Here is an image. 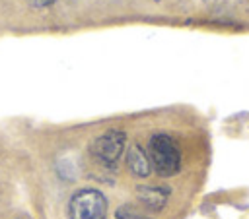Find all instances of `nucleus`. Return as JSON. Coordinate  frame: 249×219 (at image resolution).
Segmentation results:
<instances>
[{
	"label": "nucleus",
	"mask_w": 249,
	"mask_h": 219,
	"mask_svg": "<svg viewBox=\"0 0 249 219\" xmlns=\"http://www.w3.org/2000/svg\"><path fill=\"white\" fill-rule=\"evenodd\" d=\"M124 145H126V134L123 130H107L97 138H93V141L89 143V153L103 167L115 169L121 155L124 153Z\"/></svg>",
	"instance_id": "obj_3"
},
{
	"label": "nucleus",
	"mask_w": 249,
	"mask_h": 219,
	"mask_svg": "<svg viewBox=\"0 0 249 219\" xmlns=\"http://www.w3.org/2000/svg\"><path fill=\"white\" fill-rule=\"evenodd\" d=\"M171 190L160 184H140L136 188V200L148 211H161L169 200Z\"/></svg>",
	"instance_id": "obj_4"
},
{
	"label": "nucleus",
	"mask_w": 249,
	"mask_h": 219,
	"mask_svg": "<svg viewBox=\"0 0 249 219\" xmlns=\"http://www.w3.org/2000/svg\"><path fill=\"white\" fill-rule=\"evenodd\" d=\"M115 219H148L146 211L134 203H123L115 209Z\"/></svg>",
	"instance_id": "obj_6"
},
{
	"label": "nucleus",
	"mask_w": 249,
	"mask_h": 219,
	"mask_svg": "<svg viewBox=\"0 0 249 219\" xmlns=\"http://www.w3.org/2000/svg\"><path fill=\"white\" fill-rule=\"evenodd\" d=\"M126 167H128L130 174H134L138 178H146L152 172L150 157H148L146 149L140 143H132L126 149Z\"/></svg>",
	"instance_id": "obj_5"
},
{
	"label": "nucleus",
	"mask_w": 249,
	"mask_h": 219,
	"mask_svg": "<svg viewBox=\"0 0 249 219\" xmlns=\"http://www.w3.org/2000/svg\"><path fill=\"white\" fill-rule=\"evenodd\" d=\"M148 157L152 163V171L160 176H173L181 169V149L177 141L163 132H158L148 141Z\"/></svg>",
	"instance_id": "obj_1"
},
{
	"label": "nucleus",
	"mask_w": 249,
	"mask_h": 219,
	"mask_svg": "<svg viewBox=\"0 0 249 219\" xmlns=\"http://www.w3.org/2000/svg\"><path fill=\"white\" fill-rule=\"evenodd\" d=\"M68 219H107V198L97 188H80L68 200Z\"/></svg>",
	"instance_id": "obj_2"
},
{
	"label": "nucleus",
	"mask_w": 249,
	"mask_h": 219,
	"mask_svg": "<svg viewBox=\"0 0 249 219\" xmlns=\"http://www.w3.org/2000/svg\"><path fill=\"white\" fill-rule=\"evenodd\" d=\"M29 2V6H33V8H45V6H51L54 0H27Z\"/></svg>",
	"instance_id": "obj_7"
}]
</instances>
